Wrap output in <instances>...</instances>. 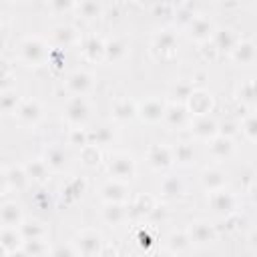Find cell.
I'll use <instances>...</instances> for the list:
<instances>
[{"label": "cell", "instance_id": "1", "mask_svg": "<svg viewBox=\"0 0 257 257\" xmlns=\"http://www.w3.org/2000/svg\"><path fill=\"white\" fill-rule=\"evenodd\" d=\"M74 245L82 257H96L100 251V235L92 231H84L76 237Z\"/></svg>", "mask_w": 257, "mask_h": 257}, {"label": "cell", "instance_id": "2", "mask_svg": "<svg viewBox=\"0 0 257 257\" xmlns=\"http://www.w3.org/2000/svg\"><path fill=\"white\" fill-rule=\"evenodd\" d=\"M108 171H110L112 177L124 181V179H131V177L135 175V163H133V159L126 157V155H114V157L110 159Z\"/></svg>", "mask_w": 257, "mask_h": 257}, {"label": "cell", "instance_id": "3", "mask_svg": "<svg viewBox=\"0 0 257 257\" xmlns=\"http://www.w3.org/2000/svg\"><path fill=\"white\" fill-rule=\"evenodd\" d=\"M20 54H22V58H24L26 62L36 64V62L44 60V56H46V48H44V44H42L38 38H28V40L22 42V46H20Z\"/></svg>", "mask_w": 257, "mask_h": 257}, {"label": "cell", "instance_id": "4", "mask_svg": "<svg viewBox=\"0 0 257 257\" xmlns=\"http://www.w3.org/2000/svg\"><path fill=\"white\" fill-rule=\"evenodd\" d=\"M66 118L72 124H82L88 118V104L82 96H74L68 104H66Z\"/></svg>", "mask_w": 257, "mask_h": 257}, {"label": "cell", "instance_id": "5", "mask_svg": "<svg viewBox=\"0 0 257 257\" xmlns=\"http://www.w3.org/2000/svg\"><path fill=\"white\" fill-rule=\"evenodd\" d=\"M165 110H167V106H165L161 100H157V98H149V100H145V102L141 104L139 114H141L145 120L155 122V120H161V118L165 116Z\"/></svg>", "mask_w": 257, "mask_h": 257}, {"label": "cell", "instance_id": "6", "mask_svg": "<svg viewBox=\"0 0 257 257\" xmlns=\"http://www.w3.org/2000/svg\"><path fill=\"white\" fill-rule=\"evenodd\" d=\"M189 241H195L199 245H207V243H213L215 241V231L211 225L203 223V221H197L191 225V235H189Z\"/></svg>", "mask_w": 257, "mask_h": 257}, {"label": "cell", "instance_id": "7", "mask_svg": "<svg viewBox=\"0 0 257 257\" xmlns=\"http://www.w3.org/2000/svg\"><path fill=\"white\" fill-rule=\"evenodd\" d=\"M151 167L155 169H161V167H167L171 163V151L167 147H161V145H155L149 149V155H147Z\"/></svg>", "mask_w": 257, "mask_h": 257}, {"label": "cell", "instance_id": "8", "mask_svg": "<svg viewBox=\"0 0 257 257\" xmlns=\"http://www.w3.org/2000/svg\"><path fill=\"white\" fill-rule=\"evenodd\" d=\"M126 187L120 183V181H112V183H106L104 187H102V197L106 199V201H110V203H120V201H124L126 199Z\"/></svg>", "mask_w": 257, "mask_h": 257}, {"label": "cell", "instance_id": "9", "mask_svg": "<svg viewBox=\"0 0 257 257\" xmlns=\"http://www.w3.org/2000/svg\"><path fill=\"white\" fill-rule=\"evenodd\" d=\"M189 102H191V110L197 112V114H205L209 108H211V96L203 90H193L189 94Z\"/></svg>", "mask_w": 257, "mask_h": 257}, {"label": "cell", "instance_id": "10", "mask_svg": "<svg viewBox=\"0 0 257 257\" xmlns=\"http://www.w3.org/2000/svg\"><path fill=\"white\" fill-rule=\"evenodd\" d=\"M90 86H92V78L86 72H74L70 76V80H68V88L72 92H76L78 96H82Z\"/></svg>", "mask_w": 257, "mask_h": 257}, {"label": "cell", "instance_id": "11", "mask_svg": "<svg viewBox=\"0 0 257 257\" xmlns=\"http://www.w3.org/2000/svg\"><path fill=\"white\" fill-rule=\"evenodd\" d=\"M0 219H2V223L6 227H16L20 223V219H22V213H20V209H18L16 203H6L0 209Z\"/></svg>", "mask_w": 257, "mask_h": 257}, {"label": "cell", "instance_id": "12", "mask_svg": "<svg viewBox=\"0 0 257 257\" xmlns=\"http://www.w3.org/2000/svg\"><path fill=\"white\" fill-rule=\"evenodd\" d=\"M18 118L20 120H26V122H36L38 118H40V104L36 102V100H26L18 110Z\"/></svg>", "mask_w": 257, "mask_h": 257}, {"label": "cell", "instance_id": "13", "mask_svg": "<svg viewBox=\"0 0 257 257\" xmlns=\"http://www.w3.org/2000/svg\"><path fill=\"white\" fill-rule=\"evenodd\" d=\"M233 197L229 195V193H225V191H215L213 193V197H211V205H213V209L217 211V213H227V211H231L233 209Z\"/></svg>", "mask_w": 257, "mask_h": 257}, {"label": "cell", "instance_id": "14", "mask_svg": "<svg viewBox=\"0 0 257 257\" xmlns=\"http://www.w3.org/2000/svg\"><path fill=\"white\" fill-rule=\"evenodd\" d=\"M225 181H227L225 179V173H221L217 169H209V171L203 173V185L207 189H211V191H219L225 185Z\"/></svg>", "mask_w": 257, "mask_h": 257}, {"label": "cell", "instance_id": "15", "mask_svg": "<svg viewBox=\"0 0 257 257\" xmlns=\"http://www.w3.org/2000/svg\"><path fill=\"white\" fill-rule=\"evenodd\" d=\"M193 133H195L197 137H201V139H209V137H213V135L217 133V124H215L209 116H201V118L195 122Z\"/></svg>", "mask_w": 257, "mask_h": 257}, {"label": "cell", "instance_id": "16", "mask_svg": "<svg viewBox=\"0 0 257 257\" xmlns=\"http://www.w3.org/2000/svg\"><path fill=\"white\" fill-rule=\"evenodd\" d=\"M46 167H52V169H62L66 165V153L58 147H52L46 151Z\"/></svg>", "mask_w": 257, "mask_h": 257}, {"label": "cell", "instance_id": "17", "mask_svg": "<svg viewBox=\"0 0 257 257\" xmlns=\"http://www.w3.org/2000/svg\"><path fill=\"white\" fill-rule=\"evenodd\" d=\"M231 151H233V145H231V141H229L227 137H217V139H213V143H211V153H213L215 157L223 159V157L231 155Z\"/></svg>", "mask_w": 257, "mask_h": 257}, {"label": "cell", "instance_id": "18", "mask_svg": "<svg viewBox=\"0 0 257 257\" xmlns=\"http://www.w3.org/2000/svg\"><path fill=\"white\" fill-rule=\"evenodd\" d=\"M211 30H213V26H211V22H207L205 18H195V20L191 22V34H193L195 38H199V40L207 38V36L211 34Z\"/></svg>", "mask_w": 257, "mask_h": 257}, {"label": "cell", "instance_id": "19", "mask_svg": "<svg viewBox=\"0 0 257 257\" xmlns=\"http://www.w3.org/2000/svg\"><path fill=\"white\" fill-rule=\"evenodd\" d=\"M20 239H22V235L16 233L14 227H8V229H4V231L0 233V245H2L4 249H16Z\"/></svg>", "mask_w": 257, "mask_h": 257}, {"label": "cell", "instance_id": "20", "mask_svg": "<svg viewBox=\"0 0 257 257\" xmlns=\"http://www.w3.org/2000/svg\"><path fill=\"white\" fill-rule=\"evenodd\" d=\"M104 52L110 60H120L126 54V44L120 42V40H112V42L104 44Z\"/></svg>", "mask_w": 257, "mask_h": 257}, {"label": "cell", "instance_id": "21", "mask_svg": "<svg viewBox=\"0 0 257 257\" xmlns=\"http://www.w3.org/2000/svg\"><path fill=\"white\" fill-rule=\"evenodd\" d=\"M46 163L44 161H32L28 167H26V177L28 179H36V181H42L44 177H46Z\"/></svg>", "mask_w": 257, "mask_h": 257}, {"label": "cell", "instance_id": "22", "mask_svg": "<svg viewBox=\"0 0 257 257\" xmlns=\"http://www.w3.org/2000/svg\"><path fill=\"white\" fill-rule=\"evenodd\" d=\"M163 193L167 197H175V195H181L183 193V181L177 179V177H167L163 181Z\"/></svg>", "mask_w": 257, "mask_h": 257}, {"label": "cell", "instance_id": "23", "mask_svg": "<svg viewBox=\"0 0 257 257\" xmlns=\"http://www.w3.org/2000/svg\"><path fill=\"white\" fill-rule=\"evenodd\" d=\"M155 46L159 50H173L175 48V36H173V32L163 30L161 34H157L155 36Z\"/></svg>", "mask_w": 257, "mask_h": 257}, {"label": "cell", "instance_id": "24", "mask_svg": "<svg viewBox=\"0 0 257 257\" xmlns=\"http://www.w3.org/2000/svg\"><path fill=\"white\" fill-rule=\"evenodd\" d=\"M104 219L108 223H120L124 219V209L118 205V203H110L106 209H104Z\"/></svg>", "mask_w": 257, "mask_h": 257}, {"label": "cell", "instance_id": "25", "mask_svg": "<svg viewBox=\"0 0 257 257\" xmlns=\"http://www.w3.org/2000/svg\"><path fill=\"white\" fill-rule=\"evenodd\" d=\"M18 104V94L16 92H0V110L2 112H12Z\"/></svg>", "mask_w": 257, "mask_h": 257}, {"label": "cell", "instance_id": "26", "mask_svg": "<svg viewBox=\"0 0 257 257\" xmlns=\"http://www.w3.org/2000/svg\"><path fill=\"white\" fill-rule=\"evenodd\" d=\"M165 116L169 118L171 124H183L185 118H187V112H185L183 106H171V108L165 110Z\"/></svg>", "mask_w": 257, "mask_h": 257}, {"label": "cell", "instance_id": "27", "mask_svg": "<svg viewBox=\"0 0 257 257\" xmlns=\"http://www.w3.org/2000/svg\"><path fill=\"white\" fill-rule=\"evenodd\" d=\"M253 56H255V50H253V44H249V42L239 44L235 50V58L241 62H253Z\"/></svg>", "mask_w": 257, "mask_h": 257}, {"label": "cell", "instance_id": "28", "mask_svg": "<svg viewBox=\"0 0 257 257\" xmlns=\"http://www.w3.org/2000/svg\"><path fill=\"white\" fill-rule=\"evenodd\" d=\"M135 114V104L128 100H120L114 104V116L116 118H131Z\"/></svg>", "mask_w": 257, "mask_h": 257}, {"label": "cell", "instance_id": "29", "mask_svg": "<svg viewBox=\"0 0 257 257\" xmlns=\"http://www.w3.org/2000/svg\"><path fill=\"white\" fill-rule=\"evenodd\" d=\"M84 52L90 54V58H96L94 52H104V44H102L98 38H90V40L84 44Z\"/></svg>", "mask_w": 257, "mask_h": 257}, {"label": "cell", "instance_id": "30", "mask_svg": "<svg viewBox=\"0 0 257 257\" xmlns=\"http://www.w3.org/2000/svg\"><path fill=\"white\" fill-rule=\"evenodd\" d=\"M175 155H177V159H179V161L187 163V161H191V159H193V147H191V145H187V143H181V145L177 147Z\"/></svg>", "mask_w": 257, "mask_h": 257}, {"label": "cell", "instance_id": "31", "mask_svg": "<svg viewBox=\"0 0 257 257\" xmlns=\"http://www.w3.org/2000/svg\"><path fill=\"white\" fill-rule=\"evenodd\" d=\"M187 245H189V237H185V235H181V233L171 235V247H173V249L181 251V249H185Z\"/></svg>", "mask_w": 257, "mask_h": 257}, {"label": "cell", "instance_id": "32", "mask_svg": "<svg viewBox=\"0 0 257 257\" xmlns=\"http://www.w3.org/2000/svg\"><path fill=\"white\" fill-rule=\"evenodd\" d=\"M217 42H219V46H233V34H231V30H221L219 34H217Z\"/></svg>", "mask_w": 257, "mask_h": 257}, {"label": "cell", "instance_id": "33", "mask_svg": "<svg viewBox=\"0 0 257 257\" xmlns=\"http://www.w3.org/2000/svg\"><path fill=\"white\" fill-rule=\"evenodd\" d=\"M80 10L84 12V16H96L100 12V6L96 2H84V4H80Z\"/></svg>", "mask_w": 257, "mask_h": 257}, {"label": "cell", "instance_id": "34", "mask_svg": "<svg viewBox=\"0 0 257 257\" xmlns=\"http://www.w3.org/2000/svg\"><path fill=\"white\" fill-rule=\"evenodd\" d=\"M94 139H96V143H108V141L112 139V135H110V131H108V128L100 126V128L94 133Z\"/></svg>", "mask_w": 257, "mask_h": 257}, {"label": "cell", "instance_id": "35", "mask_svg": "<svg viewBox=\"0 0 257 257\" xmlns=\"http://www.w3.org/2000/svg\"><path fill=\"white\" fill-rule=\"evenodd\" d=\"M70 141H72L74 145H86V137H84V133H82L80 128H74V131H72Z\"/></svg>", "mask_w": 257, "mask_h": 257}, {"label": "cell", "instance_id": "36", "mask_svg": "<svg viewBox=\"0 0 257 257\" xmlns=\"http://www.w3.org/2000/svg\"><path fill=\"white\" fill-rule=\"evenodd\" d=\"M52 257H74V253H72L68 247H66V249H64V247H58V249L52 253Z\"/></svg>", "mask_w": 257, "mask_h": 257}, {"label": "cell", "instance_id": "37", "mask_svg": "<svg viewBox=\"0 0 257 257\" xmlns=\"http://www.w3.org/2000/svg\"><path fill=\"white\" fill-rule=\"evenodd\" d=\"M245 131H247L249 139L253 141V139H255V118H253V116H251V118L247 120V128H245Z\"/></svg>", "mask_w": 257, "mask_h": 257}, {"label": "cell", "instance_id": "38", "mask_svg": "<svg viewBox=\"0 0 257 257\" xmlns=\"http://www.w3.org/2000/svg\"><path fill=\"white\" fill-rule=\"evenodd\" d=\"M153 257H167V255H153Z\"/></svg>", "mask_w": 257, "mask_h": 257}]
</instances>
